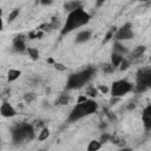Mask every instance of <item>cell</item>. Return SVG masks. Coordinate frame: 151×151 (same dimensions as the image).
I'll use <instances>...</instances> for the list:
<instances>
[{
  "instance_id": "cell-1",
  "label": "cell",
  "mask_w": 151,
  "mask_h": 151,
  "mask_svg": "<svg viewBox=\"0 0 151 151\" xmlns=\"http://www.w3.org/2000/svg\"><path fill=\"white\" fill-rule=\"evenodd\" d=\"M90 19H91V15L83 7L68 13L66 21H65L63 28L60 29V35H66L70 32L74 31L76 28L86 25L90 21Z\"/></svg>"
},
{
  "instance_id": "cell-2",
  "label": "cell",
  "mask_w": 151,
  "mask_h": 151,
  "mask_svg": "<svg viewBox=\"0 0 151 151\" xmlns=\"http://www.w3.org/2000/svg\"><path fill=\"white\" fill-rule=\"evenodd\" d=\"M98 109V104L93 100V99H87L86 101L81 103V104H77L72 111L70 112L68 117H67V122L68 123H74L86 116H90L92 113H94Z\"/></svg>"
},
{
  "instance_id": "cell-3",
  "label": "cell",
  "mask_w": 151,
  "mask_h": 151,
  "mask_svg": "<svg viewBox=\"0 0 151 151\" xmlns=\"http://www.w3.org/2000/svg\"><path fill=\"white\" fill-rule=\"evenodd\" d=\"M34 138V127L27 123H18L12 127V140L14 145L32 140Z\"/></svg>"
},
{
  "instance_id": "cell-4",
  "label": "cell",
  "mask_w": 151,
  "mask_h": 151,
  "mask_svg": "<svg viewBox=\"0 0 151 151\" xmlns=\"http://www.w3.org/2000/svg\"><path fill=\"white\" fill-rule=\"evenodd\" d=\"M96 73L94 67H87L80 72L73 73L68 77L67 83H66V88L67 90H78L83 87L85 84L88 83V80L92 78V76Z\"/></svg>"
},
{
  "instance_id": "cell-5",
  "label": "cell",
  "mask_w": 151,
  "mask_h": 151,
  "mask_svg": "<svg viewBox=\"0 0 151 151\" xmlns=\"http://www.w3.org/2000/svg\"><path fill=\"white\" fill-rule=\"evenodd\" d=\"M133 86L131 83H129L125 79H120V80H116L113 81L112 86H111V96L112 98H122L125 94H127L130 91H132Z\"/></svg>"
},
{
  "instance_id": "cell-6",
  "label": "cell",
  "mask_w": 151,
  "mask_h": 151,
  "mask_svg": "<svg viewBox=\"0 0 151 151\" xmlns=\"http://www.w3.org/2000/svg\"><path fill=\"white\" fill-rule=\"evenodd\" d=\"M134 37L133 34V31H132V27H131V24L130 22H126L125 25H123L120 28H118L114 34H113V38L116 41H124V40H130Z\"/></svg>"
},
{
  "instance_id": "cell-7",
  "label": "cell",
  "mask_w": 151,
  "mask_h": 151,
  "mask_svg": "<svg viewBox=\"0 0 151 151\" xmlns=\"http://www.w3.org/2000/svg\"><path fill=\"white\" fill-rule=\"evenodd\" d=\"M136 79H137V85H143L149 88L151 86V68L149 67L139 68Z\"/></svg>"
},
{
  "instance_id": "cell-8",
  "label": "cell",
  "mask_w": 151,
  "mask_h": 151,
  "mask_svg": "<svg viewBox=\"0 0 151 151\" xmlns=\"http://www.w3.org/2000/svg\"><path fill=\"white\" fill-rule=\"evenodd\" d=\"M0 114L2 117H5V118H12V117H14L17 114V111L8 101L4 100L2 104L0 105Z\"/></svg>"
},
{
  "instance_id": "cell-9",
  "label": "cell",
  "mask_w": 151,
  "mask_h": 151,
  "mask_svg": "<svg viewBox=\"0 0 151 151\" xmlns=\"http://www.w3.org/2000/svg\"><path fill=\"white\" fill-rule=\"evenodd\" d=\"M26 38L24 34H18L14 37L13 39V48L17 51V52H25L27 50L26 47V42H25Z\"/></svg>"
},
{
  "instance_id": "cell-10",
  "label": "cell",
  "mask_w": 151,
  "mask_h": 151,
  "mask_svg": "<svg viewBox=\"0 0 151 151\" xmlns=\"http://www.w3.org/2000/svg\"><path fill=\"white\" fill-rule=\"evenodd\" d=\"M142 119H143L145 130L150 131L151 130V105H147L144 109V111L142 113Z\"/></svg>"
},
{
  "instance_id": "cell-11",
  "label": "cell",
  "mask_w": 151,
  "mask_h": 151,
  "mask_svg": "<svg viewBox=\"0 0 151 151\" xmlns=\"http://www.w3.org/2000/svg\"><path fill=\"white\" fill-rule=\"evenodd\" d=\"M91 38V31L90 29H84V31H80L77 37H76V42L77 44H81V42H86L87 40H90Z\"/></svg>"
},
{
  "instance_id": "cell-12",
  "label": "cell",
  "mask_w": 151,
  "mask_h": 151,
  "mask_svg": "<svg viewBox=\"0 0 151 151\" xmlns=\"http://www.w3.org/2000/svg\"><path fill=\"white\" fill-rule=\"evenodd\" d=\"M113 53L124 57V55L129 54V50H127L126 46H124L122 42H119V41H114V44H113Z\"/></svg>"
},
{
  "instance_id": "cell-13",
  "label": "cell",
  "mask_w": 151,
  "mask_h": 151,
  "mask_svg": "<svg viewBox=\"0 0 151 151\" xmlns=\"http://www.w3.org/2000/svg\"><path fill=\"white\" fill-rule=\"evenodd\" d=\"M80 7H83V4L80 2V1H66L65 4H64V8H65V11H67L68 13H71V12H73V11H76V9H78V8H80Z\"/></svg>"
},
{
  "instance_id": "cell-14",
  "label": "cell",
  "mask_w": 151,
  "mask_h": 151,
  "mask_svg": "<svg viewBox=\"0 0 151 151\" xmlns=\"http://www.w3.org/2000/svg\"><path fill=\"white\" fill-rule=\"evenodd\" d=\"M146 47L145 46H138L136 50H133L131 53H130V59L127 60H133V59H137V58H140L143 55V53L145 52Z\"/></svg>"
},
{
  "instance_id": "cell-15",
  "label": "cell",
  "mask_w": 151,
  "mask_h": 151,
  "mask_svg": "<svg viewBox=\"0 0 151 151\" xmlns=\"http://www.w3.org/2000/svg\"><path fill=\"white\" fill-rule=\"evenodd\" d=\"M21 76V71L20 70H15V68H11L9 71H8V73H7V80L9 81V83H12V81H15L19 77Z\"/></svg>"
},
{
  "instance_id": "cell-16",
  "label": "cell",
  "mask_w": 151,
  "mask_h": 151,
  "mask_svg": "<svg viewBox=\"0 0 151 151\" xmlns=\"http://www.w3.org/2000/svg\"><path fill=\"white\" fill-rule=\"evenodd\" d=\"M123 59H124V57H122L119 54H116V53H112L111 54V65L116 68V67L119 66V64L123 61Z\"/></svg>"
},
{
  "instance_id": "cell-17",
  "label": "cell",
  "mask_w": 151,
  "mask_h": 151,
  "mask_svg": "<svg viewBox=\"0 0 151 151\" xmlns=\"http://www.w3.org/2000/svg\"><path fill=\"white\" fill-rule=\"evenodd\" d=\"M101 147V144L99 143V140H91L87 145L86 151H98Z\"/></svg>"
},
{
  "instance_id": "cell-18",
  "label": "cell",
  "mask_w": 151,
  "mask_h": 151,
  "mask_svg": "<svg viewBox=\"0 0 151 151\" xmlns=\"http://www.w3.org/2000/svg\"><path fill=\"white\" fill-rule=\"evenodd\" d=\"M26 51H27V53H28V57H29L32 60H38V59H39V51H38L35 47H28Z\"/></svg>"
},
{
  "instance_id": "cell-19",
  "label": "cell",
  "mask_w": 151,
  "mask_h": 151,
  "mask_svg": "<svg viewBox=\"0 0 151 151\" xmlns=\"http://www.w3.org/2000/svg\"><path fill=\"white\" fill-rule=\"evenodd\" d=\"M48 137H50V130H48L47 127H44V129H41V131L39 132L38 140H39V142H42V140H46Z\"/></svg>"
},
{
  "instance_id": "cell-20",
  "label": "cell",
  "mask_w": 151,
  "mask_h": 151,
  "mask_svg": "<svg viewBox=\"0 0 151 151\" xmlns=\"http://www.w3.org/2000/svg\"><path fill=\"white\" fill-rule=\"evenodd\" d=\"M86 94L85 96H88V97H91V98H94L96 96H97V93H98V90L94 87V86H88L87 88H86V92H85Z\"/></svg>"
},
{
  "instance_id": "cell-21",
  "label": "cell",
  "mask_w": 151,
  "mask_h": 151,
  "mask_svg": "<svg viewBox=\"0 0 151 151\" xmlns=\"http://www.w3.org/2000/svg\"><path fill=\"white\" fill-rule=\"evenodd\" d=\"M68 101H70V97H68L67 94H61V96L58 98L57 104H58V105H67Z\"/></svg>"
},
{
  "instance_id": "cell-22",
  "label": "cell",
  "mask_w": 151,
  "mask_h": 151,
  "mask_svg": "<svg viewBox=\"0 0 151 151\" xmlns=\"http://www.w3.org/2000/svg\"><path fill=\"white\" fill-rule=\"evenodd\" d=\"M19 15V9L18 8H15V9H13L9 14H8V18H7V21L8 22H12V21H14L15 19H17V17Z\"/></svg>"
},
{
  "instance_id": "cell-23",
  "label": "cell",
  "mask_w": 151,
  "mask_h": 151,
  "mask_svg": "<svg viewBox=\"0 0 151 151\" xmlns=\"http://www.w3.org/2000/svg\"><path fill=\"white\" fill-rule=\"evenodd\" d=\"M35 98H37V96H35V93H33V92H28V93H25V94H24V100H25L26 103H32Z\"/></svg>"
},
{
  "instance_id": "cell-24",
  "label": "cell",
  "mask_w": 151,
  "mask_h": 151,
  "mask_svg": "<svg viewBox=\"0 0 151 151\" xmlns=\"http://www.w3.org/2000/svg\"><path fill=\"white\" fill-rule=\"evenodd\" d=\"M103 111H104V114H105V116L109 118V120H110V122H117L116 116H114V114H113V113H112V112H111V111H110L107 107H105Z\"/></svg>"
},
{
  "instance_id": "cell-25",
  "label": "cell",
  "mask_w": 151,
  "mask_h": 151,
  "mask_svg": "<svg viewBox=\"0 0 151 151\" xmlns=\"http://www.w3.org/2000/svg\"><path fill=\"white\" fill-rule=\"evenodd\" d=\"M130 67V60H127V59H123V61L119 64V66H118V68L120 70V71H126L127 68Z\"/></svg>"
},
{
  "instance_id": "cell-26",
  "label": "cell",
  "mask_w": 151,
  "mask_h": 151,
  "mask_svg": "<svg viewBox=\"0 0 151 151\" xmlns=\"http://www.w3.org/2000/svg\"><path fill=\"white\" fill-rule=\"evenodd\" d=\"M103 71H104V73H113L114 67L111 65V63H107V64L103 65Z\"/></svg>"
},
{
  "instance_id": "cell-27",
  "label": "cell",
  "mask_w": 151,
  "mask_h": 151,
  "mask_svg": "<svg viewBox=\"0 0 151 151\" xmlns=\"http://www.w3.org/2000/svg\"><path fill=\"white\" fill-rule=\"evenodd\" d=\"M114 32H116V27H112L107 33H106V35H105V39H104V42H107L109 40H111L112 38H113V34H114Z\"/></svg>"
},
{
  "instance_id": "cell-28",
  "label": "cell",
  "mask_w": 151,
  "mask_h": 151,
  "mask_svg": "<svg viewBox=\"0 0 151 151\" xmlns=\"http://www.w3.org/2000/svg\"><path fill=\"white\" fill-rule=\"evenodd\" d=\"M110 138H111V134L107 133V132H104V133L100 136V140H99V143H100V144L107 143V142H110Z\"/></svg>"
},
{
  "instance_id": "cell-29",
  "label": "cell",
  "mask_w": 151,
  "mask_h": 151,
  "mask_svg": "<svg viewBox=\"0 0 151 151\" xmlns=\"http://www.w3.org/2000/svg\"><path fill=\"white\" fill-rule=\"evenodd\" d=\"M132 90H134L136 93H142V92H145V91L147 90V87H146V86H143V85H137V84H136Z\"/></svg>"
},
{
  "instance_id": "cell-30",
  "label": "cell",
  "mask_w": 151,
  "mask_h": 151,
  "mask_svg": "<svg viewBox=\"0 0 151 151\" xmlns=\"http://www.w3.org/2000/svg\"><path fill=\"white\" fill-rule=\"evenodd\" d=\"M53 65H54V68L58 70V71H66V68H67L65 65H63L60 63H54Z\"/></svg>"
},
{
  "instance_id": "cell-31",
  "label": "cell",
  "mask_w": 151,
  "mask_h": 151,
  "mask_svg": "<svg viewBox=\"0 0 151 151\" xmlns=\"http://www.w3.org/2000/svg\"><path fill=\"white\" fill-rule=\"evenodd\" d=\"M98 90H99V91H100L103 94H106V93L110 91V90H109V87H107V86H105V85H99Z\"/></svg>"
},
{
  "instance_id": "cell-32",
  "label": "cell",
  "mask_w": 151,
  "mask_h": 151,
  "mask_svg": "<svg viewBox=\"0 0 151 151\" xmlns=\"http://www.w3.org/2000/svg\"><path fill=\"white\" fill-rule=\"evenodd\" d=\"M87 100V98H86V96L85 94H80L79 97H78V100H77V104H81V103H84V101H86Z\"/></svg>"
},
{
  "instance_id": "cell-33",
  "label": "cell",
  "mask_w": 151,
  "mask_h": 151,
  "mask_svg": "<svg viewBox=\"0 0 151 151\" xmlns=\"http://www.w3.org/2000/svg\"><path fill=\"white\" fill-rule=\"evenodd\" d=\"M40 4L44 5V6H48V5H52V1L51 0H41Z\"/></svg>"
},
{
  "instance_id": "cell-34",
  "label": "cell",
  "mask_w": 151,
  "mask_h": 151,
  "mask_svg": "<svg viewBox=\"0 0 151 151\" xmlns=\"http://www.w3.org/2000/svg\"><path fill=\"white\" fill-rule=\"evenodd\" d=\"M136 107V105H134V103H130L129 105H127V110H133Z\"/></svg>"
},
{
  "instance_id": "cell-35",
  "label": "cell",
  "mask_w": 151,
  "mask_h": 151,
  "mask_svg": "<svg viewBox=\"0 0 151 151\" xmlns=\"http://www.w3.org/2000/svg\"><path fill=\"white\" fill-rule=\"evenodd\" d=\"M44 124H45V123H44L42 120H39V122H37L35 126H37V127H41V126H44Z\"/></svg>"
},
{
  "instance_id": "cell-36",
  "label": "cell",
  "mask_w": 151,
  "mask_h": 151,
  "mask_svg": "<svg viewBox=\"0 0 151 151\" xmlns=\"http://www.w3.org/2000/svg\"><path fill=\"white\" fill-rule=\"evenodd\" d=\"M118 100H119V98H112V99L110 100V105H114V103L118 101Z\"/></svg>"
},
{
  "instance_id": "cell-37",
  "label": "cell",
  "mask_w": 151,
  "mask_h": 151,
  "mask_svg": "<svg viewBox=\"0 0 151 151\" xmlns=\"http://www.w3.org/2000/svg\"><path fill=\"white\" fill-rule=\"evenodd\" d=\"M99 127H100V130H105V129H106V123L101 122V123H100V125H99Z\"/></svg>"
},
{
  "instance_id": "cell-38",
  "label": "cell",
  "mask_w": 151,
  "mask_h": 151,
  "mask_svg": "<svg viewBox=\"0 0 151 151\" xmlns=\"http://www.w3.org/2000/svg\"><path fill=\"white\" fill-rule=\"evenodd\" d=\"M119 151H132V150H131L130 147H120Z\"/></svg>"
},
{
  "instance_id": "cell-39",
  "label": "cell",
  "mask_w": 151,
  "mask_h": 151,
  "mask_svg": "<svg viewBox=\"0 0 151 151\" xmlns=\"http://www.w3.org/2000/svg\"><path fill=\"white\" fill-rule=\"evenodd\" d=\"M2 28H4V22H2V19L0 18V32L2 31Z\"/></svg>"
},
{
  "instance_id": "cell-40",
  "label": "cell",
  "mask_w": 151,
  "mask_h": 151,
  "mask_svg": "<svg viewBox=\"0 0 151 151\" xmlns=\"http://www.w3.org/2000/svg\"><path fill=\"white\" fill-rule=\"evenodd\" d=\"M47 63H50V64H54V61H53V59H52V58L47 59Z\"/></svg>"
},
{
  "instance_id": "cell-41",
  "label": "cell",
  "mask_w": 151,
  "mask_h": 151,
  "mask_svg": "<svg viewBox=\"0 0 151 151\" xmlns=\"http://www.w3.org/2000/svg\"><path fill=\"white\" fill-rule=\"evenodd\" d=\"M104 4V1H98L97 2V6H100V5H103Z\"/></svg>"
},
{
  "instance_id": "cell-42",
  "label": "cell",
  "mask_w": 151,
  "mask_h": 151,
  "mask_svg": "<svg viewBox=\"0 0 151 151\" xmlns=\"http://www.w3.org/2000/svg\"><path fill=\"white\" fill-rule=\"evenodd\" d=\"M1 14H2V8L0 7V18H1Z\"/></svg>"
}]
</instances>
